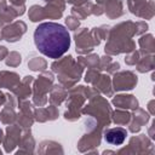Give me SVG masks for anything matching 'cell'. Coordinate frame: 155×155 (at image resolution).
Returning <instances> with one entry per match:
<instances>
[{
	"mask_svg": "<svg viewBox=\"0 0 155 155\" xmlns=\"http://www.w3.org/2000/svg\"><path fill=\"white\" fill-rule=\"evenodd\" d=\"M127 136V132L122 127H115V128H109L104 133V138L109 144L113 145H120L125 142Z\"/></svg>",
	"mask_w": 155,
	"mask_h": 155,
	"instance_id": "obj_2",
	"label": "cell"
},
{
	"mask_svg": "<svg viewBox=\"0 0 155 155\" xmlns=\"http://www.w3.org/2000/svg\"><path fill=\"white\" fill-rule=\"evenodd\" d=\"M0 132H1V131H0Z\"/></svg>",
	"mask_w": 155,
	"mask_h": 155,
	"instance_id": "obj_3",
	"label": "cell"
},
{
	"mask_svg": "<svg viewBox=\"0 0 155 155\" xmlns=\"http://www.w3.org/2000/svg\"><path fill=\"white\" fill-rule=\"evenodd\" d=\"M36 48L48 58H59L70 46V35L64 25L54 22H44L34 31Z\"/></svg>",
	"mask_w": 155,
	"mask_h": 155,
	"instance_id": "obj_1",
	"label": "cell"
}]
</instances>
